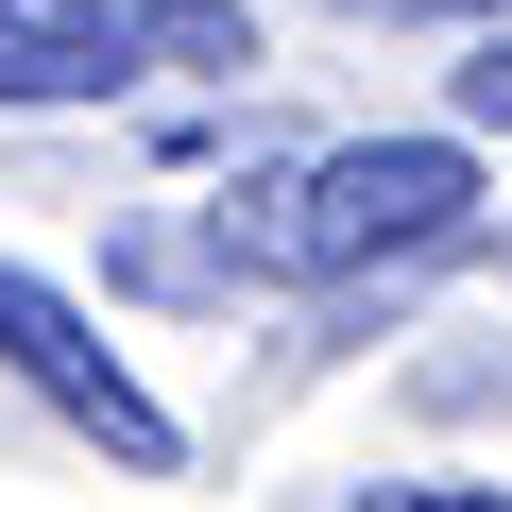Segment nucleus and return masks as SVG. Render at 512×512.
<instances>
[{
  "label": "nucleus",
  "instance_id": "1",
  "mask_svg": "<svg viewBox=\"0 0 512 512\" xmlns=\"http://www.w3.org/2000/svg\"><path fill=\"white\" fill-rule=\"evenodd\" d=\"M478 222V154L461 137H342V154H291L274 188L222 205V274L256 291H342L376 256H444Z\"/></svg>",
  "mask_w": 512,
  "mask_h": 512
},
{
  "label": "nucleus",
  "instance_id": "2",
  "mask_svg": "<svg viewBox=\"0 0 512 512\" xmlns=\"http://www.w3.org/2000/svg\"><path fill=\"white\" fill-rule=\"evenodd\" d=\"M171 69H256L222 0H0V103H120Z\"/></svg>",
  "mask_w": 512,
  "mask_h": 512
},
{
  "label": "nucleus",
  "instance_id": "3",
  "mask_svg": "<svg viewBox=\"0 0 512 512\" xmlns=\"http://www.w3.org/2000/svg\"><path fill=\"white\" fill-rule=\"evenodd\" d=\"M0 376H18V393L69 427V444H103L120 478H171V461H188V427L137 393V359H120V342H103V325L52 291V274H18V256H0Z\"/></svg>",
  "mask_w": 512,
  "mask_h": 512
},
{
  "label": "nucleus",
  "instance_id": "4",
  "mask_svg": "<svg viewBox=\"0 0 512 512\" xmlns=\"http://www.w3.org/2000/svg\"><path fill=\"white\" fill-rule=\"evenodd\" d=\"M444 86H461V120H478V137H512V35H478Z\"/></svg>",
  "mask_w": 512,
  "mask_h": 512
},
{
  "label": "nucleus",
  "instance_id": "5",
  "mask_svg": "<svg viewBox=\"0 0 512 512\" xmlns=\"http://www.w3.org/2000/svg\"><path fill=\"white\" fill-rule=\"evenodd\" d=\"M359 512H512V495H495V478H376Z\"/></svg>",
  "mask_w": 512,
  "mask_h": 512
},
{
  "label": "nucleus",
  "instance_id": "6",
  "mask_svg": "<svg viewBox=\"0 0 512 512\" xmlns=\"http://www.w3.org/2000/svg\"><path fill=\"white\" fill-rule=\"evenodd\" d=\"M325 18H512V0H325Z\"/></svg>",
  "mask_w": 512,
  "mask_h": 512
}]
</instances>
